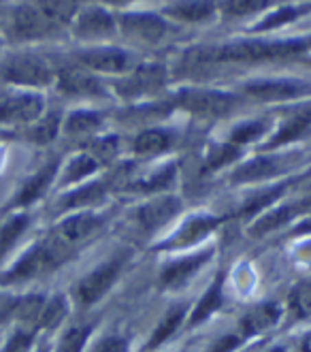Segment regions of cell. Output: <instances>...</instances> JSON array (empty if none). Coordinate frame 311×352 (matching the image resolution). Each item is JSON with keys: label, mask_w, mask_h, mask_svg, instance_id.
Masks as SVG:
<instances>
[{"label": "cell", "mask_w": 311, "mask_h": 352, "mask_svg": "<svg viewBox=\"0 0 311 352\" xmlns=\"http://www.w3.org/2000/svg\"><path fill=\"white\" fill-rule=\"evenodd\" d=\"M311 41H277V43H262V41H247V43H235L207 54L209 60H226V62H258L288 58L305 52Z\"/></svg>", "instance_id": "cell-1"}, {"label": "cell", "mask_w": 311, "mask_h": 352, "mask_svg": "<svg viewBox=\"0 0 311 352\" xmlns=\"http://www.w3.org/2000/svg\"><path fill=\"white\" fill-rule=\"evenodd\" d=\"M69 256V250H67V243L65 241H45V243H38L36 248L19 261L11 272L5 276L7 282L11 280H26V278H32L36 274H43V272H49V269L58 267L62 261Z\"/></svg>", "instance_id": "cell-2"}, {"label": "cell", "mask_w": 311, "mask_h": 352, "mask_svg": "<svg viewBox=\"0 0 311 352\" xmlns=\"http://www.w3.org/2000/svg\"><path fill=\"white\" fill-rule=\"evenodd\" d=\"M177 105L198 116H224L233 109L235 96L218 90H185L177 96Z\"/></svg>", "instance_id": "cell-3"}, {"label": "cell", "mask_w": 311, "mask_h": 352, "mask_svg": "<svg viewBox=\"0 0 311 352\" xmlns=\"http://www.w3.org/2000/svg\"><path fill=\"white\" fill-rule=\"evenodd\" d=\"M119 267H122V261L115 258L111 263H105L102 267H98L96 272H92L88 278L81 280V284L77 286L79 301L84 305H92L98 299H102V295L113 286V282L119 274Z\"/></svg>", "instance_id": "cell-4"}, {"label": "cell", "mask_w": 311, "mask_h": 352, "mask_svg": "<svg viewBox=\"0 0 311 352\" xmlns=\"http://www.w3.org/2000/svg\"><path fill=\"white\" fill-rule=\"evenodd\" d=\"M5 77L15 84H24V86H45L51 79V71L43 60L24 56L13 60L5 71Z\"/></svg>", "instance_id": "cell-5"}, {"label": "cell", "mask_w": 311, "mask_h": 352, "mask_svg": "<svg viewBox=\"0 0 311 352\" xmlns=\"http://www.w3.org/2000/svg\"><path fill=\"white\" fill-rule=\"evenodd\" d=\"M311 90L309 84L303 81H290V79H279V81H256V84L247 86V92L260 100H290L299 98Z\"/></svg>", "instance_id": "cell-6"}, {"label": "cell", "mask_w": 311, "mask_h": 352, "mask_svg": "<svg viewBox=\"0 0 311 352\" xmlns=\"http://www.w3.org/2000/svg\"><path fill=\"white\" fill-rule=\"evenodd\" d=\"M41 109H43V100L34 94H24L5 100L0 105V122L5 124H26L38 118Z\"/></svg>", "instance_id": "cell-7"}, {"label": "cell", "mask_w": 311, "mask_h": 352, "mask_svg": "<svg viewBox=\"0 0 311 352\" xmlns=\"http://www.w3.org/2000/svg\"><path fill=\"white\" fill-rule=\"evenodd\" d=\"M13 34L17 38H38L54 30L47 17L38 11V7H19L13 15Z\"/></svg>", "instance_id": "cell-8"}, {"label": "cell", "mask_w": 311, "mask_h": 352, "mask_svg": "<svg viewBox=\"0 0 311 352\" xmlns=\"http://www.w3.org/2000/svg\"><path fill=\"white\" fill-rule=\"evenodd\" d=\"M124 32L135 41H145V43H154L160 41L167 32V24L162 22L160 17L150 15V13H137V15H126L124 17Z\"/></svg>", "instance_id": "cell-9"}, {"label": "cell", "mask_w": 311, "mask_h": 352, "mask_svg": "<svg viewBox=\"0 0 311 352\" xmlns=\"http://www.w3.org/2000/svg\"><path fill=\"white\" fill-rule=\"evenodd\" d=\"M177 212H179V201L175 197H160V199L141 207L139 222L143 224V229L154 231L158 226L167 224Z\"/></svg>", "instance_id": "cell-10"}, {"label": "cell", "mask_w": 311, "mask_h": 352, "mask_svg": "<svg viewBox=\"0 0 311 352\" xmlns=\"http://www.w3.org/2000/svg\"><path fill=\"white\" fill-rule=\"evenodd\" d=\"M62 92L73 96H102V86L90 75L79 69H62L58 73Z\"/></svg>", "instance_id": "cell-11"}, {"label": "cell", "mask_w": 311, "mask_h": 352, "mask_svg": "<svg viewBox=\"0 0 311 352\" xmlns=\"http://www.w3.org/2000/svg\"><path fill=\"white\" fill-rule=\"evenodd\" d=\"M220 222L222 218H216V216H196L185 222L181 226V231L171 241H167V248H185L190 243H196L209 235Z\"/></svg>", "instance_id": "cell-12"}, {"label": "cell", "mask_w": 311, "mask_h": 352, "mask_svg": "<svg viewBox=\"0 0 311 352\" xmlns=\"http://www.w3.org/2000/svg\"><path fill=\"white\" fill-rule=\"evenodd\" d=\"M211 256V252L207 250V252H200V254H196V256H190V258H181V261H177V263H171V265H167L162 269V276H160V280H162V284L167 286V288H177V286H181V284H185L190 280V276L194 274V272H198L200 269V265Z\"/></svg>", "instance_id": "cell-13"}, {"label": "cell", "mask_w": 311, "mask_h": 352, "mask_svg": "<svg viewBox=\"0 0 311 352\" xmlns=\"http://www.w3.org/2000/svg\"><path fill=\"white\" fill-rule=\"evenodd\" d=\"M81 62L94 71H105V73H119L128 67V54L122 50H94L81 54Z\"/></svg>", "instance_id": "cell-14"}, {"label": "cell", "mask_w": 311, "mask_h": 352, "mask_svg": "<svg viewBox=\"0 0 311 352\" xmlns=\"http://www.w3.org/2000/svg\"><path fill=\"white\" fill-rule=\"evenodd\" d=\"M162 81H164V71L160 67H143L130 79H126V84H122L119 88H124L122 94L139 96V94L158 90L162 86Z\"/></svg>", "instance_id": "cell-15"}, {"label": "cell", "mask_w": 311, "mask_h": 352, "mask_svg": "<svg viewBox=\"0 0 311 352\" xmlns=\"http://www.w3.org/2000/svg\"><path fill=\"white\" fill-rule=\"evenodd\" d=\"M100 226V218L94 214H77L60 224V239L65 243H75L90 237Z\"/></svg>", "instance_id": "cell-16"}, {"label": "cell", "mask_w": 311, "mask_h": 352, "mask_svg": "<svg viewBox=\"0 0 311 352\" xmlns=\"http://www.w3.org/2000/svg\"><path fill=\"white\" fill-rule=\"evenodd\" d=\"M281 309L275 303H264L256 309H252L250 314H245V318L241 320V329L245 336H256L262 333V331L271 329L277 320H279Z\"/></svg>", "instance_id": "cell-17"}, {"label": "cell", "mask_w": 311, "mask_h": 352, "mask_svg": "<svg viewBox=\"0 0 311 352\" xmlns=\"http://www.w3.org/2000/svg\"><path fill=\"white\" fill-rule=\"evenodd\" d=\"M113 32V19L102 9H90L79 17L77 34L81 36H105Z\"/></svg>", "instance_id": "cell-18"}, {"label": "cell", "mask_w": 311, "mask_h": 352, "mask_svg": "<svg viewBox=\"0 0 311 352\" xmlns=\"http://www.w3.org/2000/svg\"><path fill=\"white\" fill-rule=\"evenodd\" d=\"M222 282H224L222 276H218L216 282L209 288H207V293L203 295V299L198 301V305L194 307V312L190 316V324L192 327L200 324L203 320H207L222 305Z\"/></svg>", "instance_id": "cell-19"}, {"label": "cell", "mask_w": 311, "mask_h": 352, "mask_svg": "<svg viewBox=\"0 0 311 352\" xmlns=\"http://www.w3.org/2000/svg\"><path fill=\"white\" fill-rule=\"evenodd\" d=\"M171 146V135L167 131H145L135 141V152L139 156H156Z\"/></svg>", "instance_id": "cell-20"}, {"label": "cell", "mask_w": 311, "mask_h": 352, "mask_svg": "<svg viewBox=\"0 0 311 352\" xmlns=\"http://www.w3.org/2000/svg\"><path fill=\"white\" fill-rule=\"evenodd\" d=\"M295 216H297L295 207H279V210L268 212L266 216H262L260 220H256V224L252 226V235L254 237H260V235L271 233V231L279 229V226H286Z\"/></svg>", "instance_id": "cell-21"}, {"label": "cell", "mask_w": 311, "mask_h": 352, "mask_svg": "<svg viewBox=\"0 0 311 352\" xmlns=\"http://www.w3.org/2000/svg\"><path fill=\"white\" fill-rule=\"evenodd\" d=\"M275 162L271 158H254L250 162H245L243 167H239L233 175L235 182H256L262 177H268L275 173Z\"/></svg>", "instance_id": "cell-22"}, {"label": "cell", "mask_w": 311, "mask_h": 352, "mask_svg": "<svg viewBox=\"0 0 311 352\" xmlns=\"http://www.w3.org/2000/svg\"><path fill=\"white\" fill-rule=\"evenodd\" d=\"M183 314H185V307H183V305L171 309V312L167 314V318H164V320L158 324V329L154 331V336L150 338L148 350L158 348L162 342H167L173 333H177V329H179V324H181V320H183Z\"/></svg>", "instance_id": "cell-23"}, {"label": "cell", "mask_w": 311, "mask_h": 352, "mask_svg": "<svg viewBox=\"0 0 311 352\" xmlns=\"http://www.w3.org/2000/svg\"><path fill=\"white\" fill-rule=\"evenodd\" d=\"M169 13L183 22H205L214 15L211 3H181L177 7H171Z\"/></svg>", "instance_id": "cell-24"}, {"label": "cell", "mask_w": 311, "mask_h": 352, "mask_svg": "<svg viewBox=\"0 0 311 352\" xmlns=\"http://www.w3.org/2000/svg\"><path fill=\"white\" fill-rule=\"evenodd\" d=\"M54 173H56V162H51V164H47V167L43 169V171H38L28 184H26V188L22 190V195H19V203H32L34 199H38L41 195H43V190L47 188V184L51 182V177H54Z\"/></svg>", "instance_id": "cell-25"}, {"label": "cell", "mask_w": 311, "mask_h": 352, "mask_svg": "<svg viewBox=\"0 0 311 352\" xmlns=\"http://www.w3.org/2000/svg\"><path fill=\"white\" fill-rule=\"evenodd\" d=\"M105 195V186L100 182H94V184H88L84 188H79L75 192H71L67 199H65V205L67 207H84V205H92L96 203L98 199H102Z\"/></svg>", "instance_id": "cell-26"}, {"label": "cell", "mask_w": 311, "mask_h": 352, "mask_svg": "<svg viewBox=\"0 0 311 352\" xmlns=\"http://www.w3.org/2000/svg\"><path fill=\"white\" fill-rule=\"evenodd\" d=\"M75 3H38V11L47 17L51 26L67 24L69 19L75 15Z\"/></svg>", "instance_id": "cell-27"}, {"label": "cell", "mask_w": 311, "mask_h": 352, "mask_svg": "<svg viewBox=\"0 0 311 352\" xmlns=\"http://www.w3.org/2000/svg\"><path fill=\"white\" fill-rule=\"evenodd\" d=\"M100 118L90 111H77L69 118L67 122V133L71 135H88L98 129Z\"/></svg>", "instance_id": "cell-28"}, {"label": "cell", "mask_w": 311, "mask_h": 352, "mask_svg": "<svg viewBox=\"0 0 311 352\" xmlns=\"http://www.w3.org/2000/svg\"><path fill=\"white\" fill-rule=\"evenodd\" d=\"M307 126H309V124L305 120H301L299 116H295L292 120L284 124V129L273 137V141L268 143L266 148H277V146H284V143H288V141H295L297 137H301L307 131Z\"/></svg>", "instance_id": "cell-29"}, {"label": "cell", "mask_w": 311, "mask_h": 352, "mask_svg": "<svg viewBox=\"0 0 311 352\" xmlns=\"http://www.w3.org/2000/svg\"><path fill=\"white\" fill-rule=\"evenodd\" d=\"M290 307L297 318H309L311 316V282L301 284L297 291L290 295Z\"/></svg>", "instance_id": "cell-30"}, {"label": "cell", "mask_w": 311, "mask_h": 352, "mask_svg": "<svg viewBox=\"0 0 311 352\" xmlns=\"http://www.w3.org/2000/svg\"><path fill=\"white\" fill-rule=\"evenodd\" d=\"M67 314V303L62 297H54L49 303L43 305V312H41L38 324L45 327V329H54L56 324H60V320L65 318Z\"/></svg>", "instance_id": "cell-31"}, {"label": "cell", "mask_w": 311, "mask_h": 352, "mask_svg": "<svg viewBox=\"0 0 311 352\" xmlns=\"http://www.w3.org/2000/svg\"><path fill=\"white\" fill-rule=\"evenodd\" d=\"M43 297H38V295H32V297H26L17 303L15 307V316L19 320H24V322H38L41 318V312H43Z\"/></svg>", "instance_id": "cell-32"}, {"label": "cell", "mask_w": 311, "mask_h": 352, "mask_svg": "<svg viewBox=\"0 0 311 352\" xmlns=\"http://www.w3.org/2000/svg\"><path fill=\"white\" fill-rule=\"evenodd\" d=\"M26 224H28V218L26 216H17V218H13L11 222H7L3 226V231H0V254L7 252L9 248L15 243V239L24 233Z\"/></svg>", "instance_id": "cell-33"}, {"label": "cell", "mask_w": 311, "mask_h": 352, "mask_svg": "<svg viewBox=\"0 0 311 352\" xmlns=\"http://www.w3.org/2000/svg\"><path fill=\"white\" fill-rule=\"evenodd\" d=\"M264 131H266V124L264 122H247V124H241V126H237L233 131L231 143L239 148L241 143H252V141H256Z\"/></svg>", "instance_id": "cell-34"}, {"label": "cell", "mask_w": 311, "mask_h": 352, "mask_svg": "<svg viewBox=\"0 0 311 352\" xmlns=\"http://www.w3.org/2000/svg\"><path fill=\"white\" fill-rule=\"evenodd\" d=\"M90 338V327H77V329H71L69 333L62 338L60 346H58V352H81L86 346Z\"/></svg>", "instance_id": "cell-35"}, {"label": "cell", "mask_w": 311, "mask_h": 352, "mask_svg": "<svg viewBox=\"0 0 311 352\" xmlns=\"http://www.w3.org/2000/svg\"><path fill=\"white\" fill-rule=\"evenodd\" d=\"M239 156V148L233 146V143H222V146H216L209 154V158H207V169H220L224 167V164H228L231 160H235Z\"/></svg>", "instance_id": "cell-36"}, {"label": "cell", "mask_w": 311, "mask_h": 352, "mask_svg": "<svg viewBox=\"0 0 311 352\" xmlns=\"http://www.w3.org/2000/svg\"><path fill=\"white\" fill-rule=\"evenodd\" d=\"M96 169V160L92 156H77L67 169V175H65V182H77L84 175H90L92 171Z\"/></svg>", "instance_id": "cell-37"}, {"label": "cell", "mask_w": 311, "mask_h": 352, "mask_svg": "<svg viewBox=\"0 0 311 352\" xmlns=\"http://www.w3.org/2000/svg\"><path fill=\"white\" fill-rule=\"evenodd\" d=\"M173 173H175V167L169 164L167 169L152 175L148 182H139L135 188L137 190H164V188H169V184L173 182Z\"/></svg>", "instance_id": "cell-38"}, {"label": "cell", "mask_w": 311, "mask_h": 352, "mask_svg": "<svg viewBox=\"0 0 311 352\" xmlns=\"http://www.w3.org/2000/svg\"><path fill=\"white\" fill-rule=\"evenodd\" d=\"M299 15H301L299 9H295V7H284V9H279L275 15L266 17L260 26H256V30H271V28L284 26V24H288V22H292V19L299 17Z\"/></svg>", "instance_id": "cell-39"}, {"label": "cell", "mask_w": 311, "mask_h": 352, "mask_svg": "<svg viewBox=\"0 0 311 352\" xmlns=\"http://www.w3.org/2000/svg\"><path fill=\"white\" fill-rule=\"evenodd\" d=\"M56 131H58V116L54 113V116H49L47 120L41 122L38 126L30 133V139L36 141V143H47V141L54 139Z\"/></svg>", "instance_id": "cell-40"}, {"label": "cell", "mask_w": 311, "mask_h": 352, "mask_svg": "<svg viewBox=\"0 0 311 352\" xmlns=\"http://www.w3.org/2000/svg\"><path fill=\"white\" fill-rule=\"evenodd\" d=\"M266 5L268 3H264V0H237V3H228L226 11L233 13V15H247V13L264 9Z\"/></svg>", "instance_id": "cell-41"}, {"label": "cell", "mask_w": 311, "mask_h": 352, "mask_svg": "<svg viewBox=\"0 0 311 352\" xmlns=\"http://www.w3.org/2000/svg\"><path fill=\"white\" fill-rule=\"evenodd\" d=\"M286 188V186H279V188H273V190H268L266 195H262V197H258V199H254L250 205H245L243 210L239 212V214H254V212H258V210H264V207H268L271 205L279 195H281V190Z\"/></svg>", "instance_id": "cell-42"}, {"label": "cell", "mask_w": 311, "mask_h": 352, "mask_svg": "<svg viewBox=\"0 0 311 352\" xmlns=\"http://www.w3.org/2000/svg\"><path fill=\"white\" fill-rule=\"evenodd\" d=\"M92 352H128V340L122 336H109L100 340Z\"/></svg>", "instance_id": "cell-43"}, {"label": "cell", "mask_w": 311, "mask_h": 352, "mask_svg": "<svg viewBox=\"0 0 311 352\" xmlns=\"http://www.w3.org/2000/svg\"><path fill=\"white\" fill-rule=\"evenodd\" d=\"M115 152H117V141L111 137V139H100V141H96L94 146H92V154L96 156V158H100V160H109V158H113L115 156ZM92 156V158H94Z\"/></svg>", "instance_id": "cell-44"}, {"label": "cell", "mask_w": 311, "mask_h": 352, "mask_svg": "<svg viewBox=\"0 0 311 352\" xmlns=\"http://www.w3.org/2000/svg\"><path fill=\"white\" fill-rule=\"evenodd\" d=\"M30 344H32V333H28V331H19V333H15L9 340L5 352H28Z\"/></svg>", "instance_id": "cell-45"}, {"label": "cell", "mask_w": 311, "mask_h": 352, "mask_svg": "<svg viewBox=\"0 0 311 352\" xmlns=\"http://www.w3.org/2000/svg\"><path fill=\"white\" fill-rule=\"evenodd\" d=\"M239 338L237 336H226V338H222V340H218L214 346H211V350L209 352H233L237 346H239Z\"/></svg>", "instance_id": "cell-46"}, {"label": "cell", "mask_w": 311, "mask_h": 352, "mask_svg": "<svg viewBox=\"0 0 311 352\" xmlns=\"http://www.w3.org/2000/svg\"><path fill=\"white\" fill-rule=\"evenodd\" d=\"M295 212L301 214V212H311V195L307 199H303L299 205H295Z\"/></svg>", "instance_id": "cell-47"}, {"label": "cell", "mask_w": 311, "mask_h": 352, "mask_svg": "<svg viewBox=\"0 0 311 352\" xmlns=\"http://www.w3.org/2000/svg\"><path fill=\"white\" fill-rule=\"evenodd\" d=\"M297 116H299L301 120H305L307 124H311V105H303V109H301Z\"/></svg>", "instance_id": "cell-48"}, {"label": "cell", "mask_w": 311, "mask_h": 352, "mask_svg": "<svg viewBox=\"0 0 311 352\" xmlns=\"http://www.w3.org/2000/svg\"><path fill=\"white\" fill-rule=\"evenodd\" d=\"M303 233H311V220L309 222H303L299 229H295V235H303Z\"/></svg>", "instance_id": "cell-49"}, {"label": "cell", "mask_w": 311, "mask_h": 352, "mask_svg": "<svg viewBox=\"0 0 311 352\" xmlns=\"http://www.w3.org/2000/svg\"><path fill=\"white\" fill-rule=\"evenodd\" d=\"M252 352H281V348H277V346H264V348H254Z\"/></svg>", "instance_id": "cell-50"}, {"label": "cell", "mask_w": 311, "mask_h": 352, "mask_svg": "<svg viewBox=\"0 0 311 352\" xmlns=\"http://www.w3.org/2000/svg\"><path fill=\"white\" fill-rule=\"evenodd\" d=\"M303 352H311V333H307L303 340Z\"/></svg>", "instance_id": "cell-51"}, {"label": "cell", "mask_w": 311, "mask_h": 352, "mask_svg": "<svg viewBox=\"0 0 311 352\" xmlns=\"http://www.w3.org/2000/svg\"><path fill=\"white\" fill-rule=\"evenodd\" d=\"M41 352H45V350H41Z\"/></svg>", "instance_id": "cell-52"}]
</instances>
